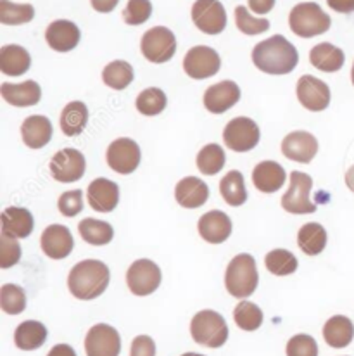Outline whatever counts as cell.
Listing matches in <instances>:
<instances>
[{"instance_id": "50", "label": "cell", "mask_w": 354, "mask_h": 356, "mask_svg": "<svg viewBox=\"0 0 354 356\" xmlns=\"http://www.w3.org/2000/svg\"><path fill=\"white\" fill-rule=\"evenodd\" d=\"M92 7H94L97 13H111L116 6H118L119 0H90Z\"/></svg>"}, {"instance_id": "34", "label": "cell", "mask_w": 354, "mask_h": 356, "mask_svg": "<svg viewBox=\"0 0 354 356\" xmlns=\"http://www.w3.org/2000/svg\"><path fill=\"white\" fill-rule=\"evenodd\" d=\"M78 232H80L85 242L92 245H106L115 237V230H112L111 223L95 218L81 220L80 225H78Z\"/></svg>"}, {"instance_id": "11", "label": "cell", "mask_w": 354, "mask_h": 356, "mask_svg": "<svg viewBox=\"0 0 354 356\" xmlns=\"http://www.w3.org/2000/svg\"><path fill=\"white\" fill-rule=\"evenodd\" d=\"M221 67V59L214 49L206 45H197L187 52L183 59V70L194 80H204V78L214 76Z\"/></svg>"}, {"instance_id": "7", "label": "cell", "mask_w": 354, "mask_h": 356, "mask_svg": "<svg viewBox=\"0 0 354 356\" xmlns=\"http://www.w3.org/2000/svg\"><path fill=\"white\" fill-rule=\"evenodd\" d=\"M140 51L144 58L154 64L169 60L176 52V38L171 30L165 26H155L145 31L140 42Z\"/></svg>"}, {"instance_id": "49", "label": "cell", "mask_w": 354, "mask_h": 356, "mask_svg": "<svg viewBox=\"0 0 354 356\" xmlns=\"http://www.w3.org/2000/svg\"><path fill=\"white\" fill-rule=\"evenodd\" d=\"M328 7L334 9L335 13L349 14L354 13V0H327Z\"/></svg>"}, {"instance_id": "40", "label": "cell", "mask_w": 354, "mask_h": 356, "mask_svg": "<svg viewBox=\"0 0 354 356\" xmlns=\"http://www.w3.org/2000/svg\"><path fill=\"white\" fill-rule=\"evenodd\" d=\"M264 265L277 277L292 275L297 270V258L287 249H273L264 258Z\"/></svg>"}, {"instance_id": "18", "label": "cell", "mask_w": 354, "mask_h": 356, "mask_svg": "<svg viewBox=\"0 0 354 356\" xmlns=\"http://www.w3.org/2000/svg\"><path fill=\"white\" fill-rule=\"evenodd\" d=\"M42 251L52 259L68 258L73 251V236L65 225H49L40 237Z\"/></svg>"}, {"instance_id": "29", "label": "cell", "mask_w": 354, "mask_h": 356, "mask_svg": "<svg viewBox=\"0 0 354 356\" xmlns=\"http://www.w3.org/2000/svg\"><path fill=\"white\" fill-rule=\"evenodd\" d=\"M47 341V329L37 320H26L19 323L14 332V344L23 351H33L44 346Z\"/></svg>"}, {"instance_id": "15", "label": "cell", "mask_w": 354, "mask_h": 356, "mask_svg": "<svg viewBox=\"0 0 354 356\" xmlns=\"http://www.w3.org/2000/svg\"><path fill=\"white\" fill-rule=\"evenodd\" d=\"M297 99L307 111H325L330 104V88L325 81L304 74L297 81Z\"/></svg>"}, {"instance_id": "1", "label": "cell", "mask_w": 354, "mask_h": 356, "mask_svg": "<svg viewBox=\"0 0 354 356\" xmlns=\"http://www.w3.org/2000/svg\"><path fill=\"white\" fill-rule=\"evenodd\" d=\"M299 54L296 47L282 35L260 42L253 51V63L267 74H289L296 70Z\"/></svg>"}, {"instance_id": "37", "label": "cell", "mask_w": 354, "mask_h": 356, "mask_svg": "<svg viewBox=\"0 0 354 356\" xmlns=\"http://www.w3.org/2000/svg\"><path fill=\"white\" fill-rule=\"evenodd\" d=\"M166 104H168V99H166V94L161 90V88H145L139 94L137 97V109H139L140 115L144 116H158L161 115L166 109Z\"/></svg>"}, {"instance_id": "47", "label": "cell", "mask_w": 354, "mask_h": 356, "mask_svg": "<svg viewBox=\"0 0 354 356\" xmlns=\"http://www.w3.org/2000/svg\"><path fill=\"white\" fill-rule=\"evenodd\" d=\"M130 356H155V344L149 336H137L132 343Z\"/></svg>"}, {"instance_id": "27", "label": "cell", "mask_w": 354, "mask_h": 356, "mask_svg": "<svg viewBox=\"0 0 354 356\" xmlns=\"http://www.w3.org/2000/svg\"><path fill=\"white\" fill-rule=\"evenodd\" d=\"M31 66L28 51L21 45H3L0 49V71L6 76H21Z\"/></svg>"}, {"instance_id": "10", "label": "cell", "mask_w": 354, "mask_h": 356, "mask_svg": "<svg viewBox=\"0 0 354 356\" xmlns=\"http://www.w3.org/2000/svg\"><path fill=\"white\" fill-rule=\"evenodd\" d=\"M126 284L135 296H149L161 284V270L151 259H137L126 272Z\"/></svg>"}, {"instance_id": "4", "label": "cell", "mask_w": 354, "mask_h": 356, "mask_svg": "<svg viewBox=\"0 0 354 356\" xmlns=\"http://www.w3.org/2000/svg\"><path fill=\"white\" fill-rule=\"evenodd\" d=\"M330 16L323 13L318 3L303 2L297 3L289 16V26L297 37L313 38L317 35H323L330 30Z\"/></svg>"}, {"instance_id": "31", "label": "cell", "mask_w": 354, "mask_h": 356, "mask_svg": "<svg viewBox=\"0 0 354 356\" xmlns=\"http://www.w3.org/2000/svg\"><path fill=\"white\" fill-rule=\"evenodd\" d=\"M297 244L307 256H318L327 245V230L320 223H306L297 234Z\"/></svg>"}, {"instance_id": "51", "label": "cell", "mask_w": 354, "mask_h": 356, "mask_svg": "<svg viewBox=\"0 0 354 356\" xmlns=\"http://www.w3.org/2000/svg\"><path fill=\"white\" fill-rule=\"evenodd\" d=\"M47 356H76V353L68 344H58V346H54L49 351Z\"/></svg>"}, {"instance_id": "23", "label": "cell", "mask_w": 354, "mask_h": 356, "mask_svg": "<svg viewBox=\"0 0 354 356\" xmlns=\"http://www.w3.org/2000/svg\"><path fill=\"white\" fill-rule=\"evenodd\" d=\"M0 94H2L3 101L16 108H30L40 102L42 99V88L37 81L28 80L24 83H2L0 87Z\"/></svg>"}, {"instance_id": "25", "label": "cell", "mask_w": 354, "mask_h": 356, "mask_svg": "<svg viewBox=\"0 0 354 356\" xmlns=\"http://www.w3.org/2000/svg\"><path fill=\"white\" fill-rule=\"evenodd\" d=\"M21 137L30 149H42L51 142L52 123L47 116L33 115L21 124Z\"/></svg>"}, {"instance_id": "39", "label": "cell", "mask_w": 354, "mask_h": 356, "mask_svg": "<svg viewBox=\"0 0 354 356\" xmlns=\"http://www.w3.org/2000/svg\"><path fill=\"white\" fill-rule=\"evenodd\" d=\"M35 16V9L30 3H12L9 0H0V23L2 24H24L30 23Z\"/></svg>"}, {"instance_id": "53", "label": "cell", "mask_w": 354, "mask_h": 356, "mask_svg": "<svg viewBox=\"0 0 354 356\" xmlns=\"http://www.w3.org/2000/svg\"><path fill=\"white\" fill-rule=\"evenodd\" d=\"M182 356H204V355H197V353H185V355H182Z\"/></svg>"}, {"instance_id": "44", "label": "cell", "mask_w": 354, "mask_h": 356, "mask_svg": "<svg viewBox=\"0 0 354 356\" xmlns=\"http://www.w3.org/2000/svg\"><path fill=\"white\" fill-rule=\"evenodd\" d=\"M21 259V245L17 238L0 236V268L7 270Z\"/></svg>"}, {"instance_id": "14", "label": "cell", "mask_w": 354, "mask_h": 356, "mask_svg": "<svg viewBox=\"0 0 354 356\" xmlns=\"http://www.w3.org/2000/svg\"><path fill=\"white\" fill-rule=\"evenodd\" d=\"M87 161L78 149H62L52 158L51 173L61 184H73L85 175Z\"/></svg>"}, {"instance_id": "6", "label": "cell", "mask_w": 354, "mask_h": 356, "mask_svg": "<svg viewBox=\"0 0 354 356\" xmlns=\"http://www.w3.org/2000/svg\"><path fill=\"white\" fill-rule=\"evenodd\" d=\"M313 180L303 172L290 173V185L282 197V208L290 215H310L317 211V204L310 199Z\"/></svg>"}, {"instance_id": "33", "label": "cell", "mask_w": 354, "mask_h": 356, "mask_svg": "<svg viewBox=\"0 0 354 356\" xmlns=\"http://www.w3.org/2000/svg\"><path fill=\"white\" fill-rule=\"evenodd\" d=\"M219 192H221V197L225 199L226 204L233 206H242L247 201V188L244 184V175L237 170L226 173L225 177L219 181Z\"/></svg>"}, {"instance_id": "17", "label": "cell", "mask_w": 354, "mask_h": 356, "mask_svg": "<svg viewBox=\"0 0 354 356\" xmlns=\"http://www.w3.org/2000/svg\"><path fill=\"white\" fill-rule=\"evenodd\" d=\"M282 152L292 161L307 165L318 154V140L310 131H292L283 138Z\"/></svg>"}, {"instance_id": "30", "label": "cell", "mask_w": 354, "mask_h": 356, "mask_svg": "<svg viewBox=\"0 0 354 356\" xmlns=\"http://www.w3.org/2000/svg\"><path fill=\"white\" fill-rule=\"evenodd\" d=\"M344 52L335 45L327 44H318L311 49L310 60L317 70L323 71V73H335L344 66Z\"/></svg>"}, {"instance_id": "26", "label": "cell", "mask_w": 354, "mask_h": 356, "mask_svg": "<svg viewBox=\"0 0 354 356\" xmlns=\"http://www.w3.org/2000/svg\"><path fill=\"white\" fill-rule=\"evenodd\" d=\"M287 173L277 161H263L254 168L253 184L264 194H273L285 184Z\"/></svg>"}, {"instance_id": "54", "label": "cell", "mask_w": 354, "mask_h": 356, "mask_svg": "<svg viewBox=\"0 0 354 356\" xmlns=\"http://www.w3.org/2000/svg\"><path fill=\"white\" fill-rule=\"evenodd\" d=\"M351 80H353V85H354V64H353V70H351Z\"/></svg>"}, {"instance_id": "48", "label": "cell", "mask_w": 354, "mask_h": 356, "mask_svg": "<svg viewBox=\"0 0 354 356\" xmlns=\"http://www.w3.org/2000/svg\"><path fill=\"white\" fill-rule=\"evenodd\" d=\"M273 7H275V0H249V9L253 10V13L260 14V16L268 14Z\"/></svg>"}, {"instance_id": "8", "label": "cell", "mask_w": 354, "mask_h": 356, "mask_svg": "<svg viewBox=\"0 0 354 356\" xmlns=\"http://www.w3.org/2000/svg\"><path fill=\"white\" fill-rule=\"evenodd\" d=\"M260 127L246 116L232 120L223 131V140L226 147L235 152H247L254 149L260 142Z\"/></svg>"}, {"instance_id": "32", "label": "cell", "mask_w": 354, "mask_h": 356, "mask_svg": "<svg viewBox=\"0 0 354 356\" xmlns=\"http://www.w3.org/2000/svg\"><path fill=\"white\" fill-rule=\"evenodd\" d=\"M88 123V109L83 102L73 101L61 113V130L68 137H76Z\"/></svg>"}, {"instance_id": "13", "label": "cell", "mask_w": 354, "mask_h": 356, "mask_svg": "<svg viewBox=\"0 0 354 356\" xmlns=\"http://www.w3.org/2000/svg\"><path fill=\"white\" fill-rule=\"evenodd\" d=\"M85 351L87 356H119L121 339L118 330L106 323L94 325L85 339Z\"/></svg>"}, {"instance_id": "35", "label": "cell", "mask_w": 354, "mask_h": 356, "mask_svg": "<svg viewBox=\"0 0 354 356\" xmlns=\"http://www.w3.org/2000/svg\"><path fill=\"white\" fill-rule=\"evenodd\" d=\"M102 80L112 90H125L133 81V67L126 60H112L102 71Z\"/></svg>"}, {"instance_id": "3", "label": "cell", "mask_w": 354, "mask_h": 356, "mask_svg": "<svg viewBox=\"0 0 354 356\" xmlns=\"http://www.w3.org/2000/svg\"><path fill=\"white\" fill-rule=\"evenodd\" d=\"M258 282L260 275L253 256L242 252L230 261L225 273V286L233 298H249L256 291Z\"/></svg>"}, {"instance_id": "5", "label": "cell", "mask_w": 354, "mask_h": 356, "mask_svg": "<svg viewBox=\"0 0 354 356\" xmlns=\"http://www.w3.org/2000/svg\"><path fill=\"white\" fill-rule=\"evenodd\" d=\"M190 334L201 346L221 348L228 339V325L219 313L203 309L190 322Z\"/></svg>"}, {"instance_id": "38", "label": "cell", "mask_w": 354, "mask_h": 356, "mask_svg": "<svg viewBox=\"0 0 354 356\" xmlns=\"http://www.w3.org/2000/svg\"><path fill=\"white\" fill-rule=\"evenodd\" d=\"M225 166V151L221 145L210 144L204 145L197 154V168L204 175H216Z\"/></svg>"}, {"instance_id": "16", "label": "cell", "mask_w": 354, "mask_h": 356, "mask_svg": "<svg viewBox=\"0 0 354 356\" xmlns=\"http://www.w3.org/2000/svg\"><path fill=\"white\" fill-rule=\"evenodd\" d=\"M240 101V88L235 81L225 80L211 85L204 92V108L212 115H221Z\"/></svg>"}, {"instance_id": "28", "label": "cell", "mask_w": 354, "mask_h": 356, "mask_svg": "<svg viewBox=\"0 0 354 356\" xmlns=\"http://www.w3.org/2000/svg\"><path fill=\"white\" fill-rule=\"evenodd\" d=\"M323 337L328 346L341 350L351 344L354 337V325L351 320L344 315H335L327 320L323 327Z\"/></svg>"}, {"instance_id": "22", "label": "cell", "mask_w": 354, "mask_h": 356, "mask_svg": "<svg viewBox=\"0 0 354 356\" xmlns=\"http://www.w3.org/2000/svg\"><path fill=\"white\" fill-rule=\"evenodd\" d=\"M208 197H210V187L197 177L182 178L175 187V199L182 208H201Z\"/></svg>"}, {"instance_id": "36", "label": "cell", "mask_w": 354, "mask_h": 356, "mask_svg": "<svg viewBox=\"0 0 354 356\" xmlns=\"http://www.w3.org/2000/svg\"><path fill=\"white\" fill-rule=\"evenodd\" d=\"M233 320L242 330L254 332L263 325V312L254 302L240 301L233 309Z\"/></svg>"}, {"instance_id": "52", "label": "cell", "mask_w": 354, "mask_h": 356, "mask_svg": "<svg viewBox=\"0 0 354 356\" xmlns=\"http://www.w3.org/2000/svg\"><path fill=\"white\" fill-rule=\"evenodd\" d=\"M346 185L349 187V191L354 192V166H351L348 173H346Z\"/></svg>"}, {"instance_id": "43", "label": "cell", "mask_w": 354, "mask_h": 356, "mask_svg": "<svg viewBox=\"0 0 354 356\" xmlns=\"http://www.w3.org/2000/svg\"><path fill=\"white\" fill-rule=\"evenodd\" d=\"M152 3L151 0H128V6L123 10V19L130 26H139L151 17Z\"/></svg>"}, {"instance_id": "20", "label": "cell", "mask_w": 354, "mask_h": 356, "mask_svg": "<svg viewBox=\"0 0 354 356\" xmlns=\"http://www.w3.org/2000/svg\"><path fill=\"white\" fill-rule=\"evenodd\" d=\"M45 40L52 51L69 52L80 44V28L68 19L54 21L45 31Z\"/></svg>"}, {"instance_id": "9", "label": "cell", "mask_w": 354, "mask_h": 356, "mask_svg": "<svg viewBox=\"0 0 354 356\" xmlns=\"http://www.w3.org/2000/svg\"><path fill=\"white\" fill-rule=\"evenodd\" d=\"M106 159L111 170L119 175H130L140 165V147L132 138H116L106 152Z\"/></svg>"}, {"instance_id": "46", "label": "cell", "mask_w": 354, "mask_h": 356, "mask_svg": "<svg viewBox=\"0 0 354 356\" xmlns=\"http://www.w3.org/2000/svg\"><path fill=\"white\" fill-rule=\"evenodd\" d=\"M58 208L59 211H61V215L68 216V218L80 215V213L83 211V192H81L80 188L65 192V194L59 197Z\"/></svg>"}, {"instance_id": "41", "label": "cell", "mask_w": 354, "mask_h": 356, "mask_svg": "<svg viewBox=\"0 0 354 356\" xmlns=\"http://www.w3.org/2000/svg\"><path fill=\"white\" fill-rule=\"evenodd\" d=\"M0 308L7 315H19L26 308V293L23 287L3 284L0 289Z\"/></svg>"}, {"instance_id": "42", "label": "cell", "mask_w": 354, "mask_h": 356, "mask_svg": "<svg viewBox=\"0 0 354 356\" xmlns=\"http://www.w3.org/2000/svg\"><path fill=\"white\" fill-rule=\"evenodd\" d=\"M235 24L244 35H260L264 33V31L270 30V21L268 19H260V17L251 16L247 7L239 6L235 7Z\"/></svg>"}, {"instance_id": "21", "label": "cell", "mask_w": 354, "mask_h": 356, "mask_svg": "<svg viewBox=\"0 0 354 356\" xmlns=\"http://www.w3.org/2000/svg\"><path fill=\"white\" fill-rule=\"evenodd\" d=\"M197 229H199L201 237L206 242H210V244H221V242H225L226 238L232 236V220L228 218L226 213L212 209V211L201 216Z\"/></svg>"}, {"instance_id": "19", "label": "cell", "mask_w": 354, "mask_h": 356, "mask_svg": "<svg viewBox=\"0 0 354 356\" xmlns=\"http://www.w3.org/2000/svg\"><path fill=\"white\" fill-rule=\"evenodd\" d=\"M87 199L95 211L111 213L118 206L119 187L108 178H97L88 185Z\"/></svg>"}, {"instance_id": "12", "label": "cell", "mask_w": 354, "mask_h": 356, "mask_svg": "<svg viewBox=\"0 0 354 356\" xmlns=\"http://www.w3.org/2000/svg\"><path fill=\"white\" fill-rule=\"evenodd\" d=\"M192 21L203 33L219 35L226 26L225 7L219 0H196L192 6Z\"/></svg>"}, {"instance_id": "24", "label": "cell", "mask_w": 354, "mask_h": 356, "mask_svg": "<svg viewBox=\"0 0 354 356\" xmlns=\"http://www.w3.org/2000/svg\"><path fill=\"white\" fill-rule=\"evenodd\" d=\"M2 236L12 238H26L33 232V216L28 209L10 206L2 211Z\"/></svg>"}, {"instance_id": "45", "label": "cell", "mask_w": 354, "mask_h": 356, "mask_svg": "<svg viewBox=\"0 0 354 356\" xmlns=\"http://www.w3.org/2000/svg\"><path fill=\"white\" fill-rule=\"evenodd\" d=\"M287 356H318V344L307 334H297L287 343Z\"/></svg>"}, {"instance_id": "2", "label": "cell", "mask_w": 354, "mask_h": 356, "mask_svg": "<svg viewBox=\"0 0 354 356\" xmlns=\"http://www.w3.org/2000/svg\"><path fill=\"white\" fill-rule=\"evenodd\" d=\"M111 280V272L108 265L99 259H83L68 275L69 293L81 301H90L106 293Z\"/></svg>"}]
</instances>
